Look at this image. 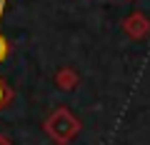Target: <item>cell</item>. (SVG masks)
I'll list each match as a JSON object with an SVG mask.
<instances>
[{
  "label": "cell",
  "mask_w": 150,
  "mask_h": 145,
  "mask_svg": "<svg viewBox=\"0 0 150 145\" xmlns=\"http://www.w3.org/2000/svg\"><path fill=\"white\" fill-rule=\"evenodd\" d=\"M5 58H8V40L0 35V63H3Z\"/></svg>",
  "instance_id": "obj_5"
},
{
  "label": "cell",
  "mask_w": 150,
  "mask_h": 145,
  "mask_svg": "<svg viewBox=\"0 0 150 145\" xmlns=\"http://www.w3.org/2000/svg\"><path fill=\"white\" fill-rule=\"evenodd\" d=\"M0 145H13L10 138H5V135H0Z\"/></svg>",
  "instance_id": "obj_6"
},
{
  "label": "cell",
  "mask_w": 150,
  "mask_h": 145,
  "mask_svg": "<svg viewBox=\"0 0 150 145\" xmlns=\"http://www.w3.org/2000/svg\"><path fill=\"white\" fill-rule=\"evenodd\" d=\"M78 83H80V75H78V70L73 68H60L58 73H55V85L60 88V90H75L78 88Z\"/></svg>",
  "instance_id": "obj_3"
},
{
  "label": "cell",
  "mask_w": 150,
  "mask_h": 145,
  "mask_svg": "<svg viewBox=\"0 0 150 145\" xmlns=\"http://www.w3.org/2000/svg\"><path fill=\"white\" fill-rule=\"evenodd\" d=\"M43 130L50 135V140H55L58 145H68L78 138L80 133V120L73 115L70 108H55L53 113L45 118Z\"/></svg>",
  "instance_id": "obj_1"
},
{
  "label": "cell",
  "mask_w": 150,
  "mask_h": 145,
  "mask_svg": "<svg viewBox=\"0 0 150 145\" xmlns=\"http://www.w3.org/2000/svg\"><path fill=\"white\" fill-rule=\"evenodd\" d=\"M123 30L128 33L133 40H145V38L150 35V20L145 18V13L133 10V13L123 20Z\"/></svg>",
  "instance_id": "obj_2"
},
{
  "label": "cell",
  "mask_w": 150,
  "mask_h": 145,
  "mask_svg": "<svg viewBox=\"0 0 150 145\" xmlns=\"http://www.w3.org/2000/svg\"><path fill=\"white\" fill-rule=\"evenodd\" d=\"M8 100H10V93H8V88H5V85H3V83H0V108L5 105V103H8Z\"/></svg>",
  "instance_id": "obj_4"
}]
</instances>
